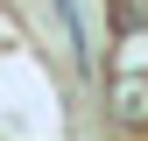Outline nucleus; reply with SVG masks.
Returning <instances> with one entry per match:
<instances>
[{"mask_svg":"<svg viewBox=\"0 0 148 141\" xmlns=\"http://www.w3.org/2000/svg\"><path fill=\"white\" fill-rule=\"evenodd\" d=\"M113 28L120 35H141L148 28V0H113Z\"/></svg>","mask_w":148,"mask_h":141,"instance_id":"nucleus-1","label":"nucleus"},{"mask_svg":"<svg viewBox=\"0 0 148 141\" xmlns=\"http://www.w3.org/2000/svg\"><path fill=\"white\" fill-rule=\"evenodd\" d=\"M141 141H148V134H141Z\"/></svg>","mask_w":148,"mask_h":141,"instance_id":"nucleus-2","label":"nucleus"}]
</instances>
